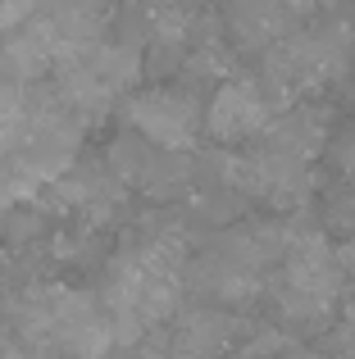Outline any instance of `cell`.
<instances>
[{
    "label": "cell",
    "mask_w": 355,
    "mask_h": 359,
    "mask_svg": "<svg viewBox=\"0 0 355 359\" xmlns=\"http://www.w3.org/2000/svg\"><path fill=\"white\" fill-rule=\"evenodd\" d=\"M178 255L173 241L151 237L142 245H128L109 259L105 287H100V305L109 318V337L114 346H137L146 327L169 323L178 309Z\"/></svg>",
    "instance_id": "6da1fadb"
},
{
    "label": "cell",
    "mask_w": 355,
    "mask_h": 359,
    "mask_svg": "<svg viewBox=\"0 0 355 359\" xmlns=\"http://www.w3.org/2000/svg\"><path fill=\"white\" fill-rule=\"evenodd\" d=\"M342 269L333 255L328 237L319 228H287L283 245V287H278V305L287 318H323L342 296Z\"/></svg>",
    "instance_id": "7a4b0ae2"
},
{
    "label": "cell",
    "mask_w": 355,
    "mask_h": 359,
    "mask_svg": "<svg viewBox=\"0 0 355 359\" xmlns=\"http://www.w3.org/2000/svg\"><path fill=\"white\" fill-rule=\"evenodd\" d=\"M351 60L347 27H323V32H292L264 50V91H274L278 105H292L296 96L323 87L337 78Z\"/></svg>",
    "instance_id": "3957f363"
},
{
    "label": "cell",
    "mask_w": 355,
    "mask_h": 359,
    "mask_svg": "<svg viewBox=\"0 0 355 359\" xmlns=\"http://www.w3.org/2000/svg\"><path fill=\"white\" fill-rule=\"evenodd\" d=\"M128 123L142 141L160 146L164 155H192L205 132V109L196 105L192 91L178 87H151L128 100Z\"/></svg>",
    "instance_id": "277c9868"
},
{
    "label": "cell",
    "mask_w": 355,
    "mask_h": 359,
    "mask_svg": "<svg viewBox=\"0 0 355 359\" xmlns=\"http://www.w3.org/2000/svg\"><path fill=\"white\" fill-rule=\"evenodd\" d=\"M274 109L278 105L269 100L264 82L228 78V82H219V91H214L210 105H205V132H210L219 146H241V141L269 132Z\"/></svg>",
    "instance_id": "5b68a950"
},
{
    "label": "cell",
    "mask_w": 355,
    "mask_h": 359,
    "mask_svg": "<svg viewBox=\"0 0 355 359\" xmlns=\"http://www.w3.org/2000/svg\"><path fill=\"white\" fill-rule=\"evenodd\" d=\"M60 36L51 32V23H27L18 27V32L5 36V46H0V69L9 73L14 82H32L41 78V73H51L55 64H60Z\"/></svg>",
    "instance_id": "8992f818"
},
{
    "label": "cell",
    "mask_w": 355,
    "mask_h": 359,
    "mask_svg": "<svg viewBox=\"0 0 355 359\" xmlns=\"http://www.w3.org/2000/svg\"><path fill=\"white\" fill-rule=\"evenodd\" d=\"M228 27L241 46L269 50L287 36V5L283 0H228Z\"/></svg>",
    "instance_id": "52a82bcc"
},
{
    "label": "cell",
    "mask_w": 355,
    "mask_h": 359,
    "mask_svg": "<svg viewBox=\"0 0 355 359\" xmlns=\"http://www.w3.org/2000/svg\"><path fill=\"white\" fill-rule=\"evenodd\" d=\"M232 337V318L228 314H214V309H196L178 323L173 332V346H169V359H214L228 346Z\"/></svg>",
    "instance_id": "ba28073f"
},
{
    "label": "cell",
    "mask_w": 355,
    "mask_h": 359,
    "mask_svg": "<svg viewBox=\"0 0 355 359\" xmlns=\"http://www.w3.org/2000/svg\"><path fill=\"white\" fill-rule=\"evenodd\" d=\"M323 141H328V123L314 109H287L283 118L269 123V146L283 150V155L305 159V164L323 150Z\"/></svg>",
    "instance_id": "9c48e42d"
},
{
    "label": "cell",
    "mask_w": 355,
    "mask_h": 359,
    "mask_svg": "<svg viewBox=\"0 0 355 359\" xmlns=\"http://www.w3.org/2000/svg\"><path fill=\"white\" fill-rule=\"evenodd\" d=\"M87 60V69L96 73V82L105 91H128L137 78H142V50L137 46H128V41H100L96 50H87L82 55Z\"/></svg>",
    "instance_id": "30bf717a"
},
{
    "label": "cell",
    "mask_w": 355,
    "mask_h": 359,
    "mask_svg": "<svg viewBox=\"0 0 355 359\" xmlns=\"http://www.w3.org/2000/svg\"><path fill=\"white\" fill-rule=\"evenodd\" d=\"M151 146H146L142 137H119L114 146H109V159H105V168H109V177L114 182H128V187H142V177H146V168H151Z\"/></svg>",
    "instance_id": "8fae6325"
},
{
    "label": "cell",
    "mask_w": 355,
    "mask_h": 359,
    "mask_svg": "<svg viewBox=\"0 0 355 359\" xmlns=\"http://www.w3.org/2000/svg\"><path fill=\"white\" fill-rule=\"evenodd\" d=\"M27 128V91L18 82H0V155L18 150Z\"/></svg>",
    "instance_id": "7c38bea8"
},
{
    "label": "cell",
    "mask_w": 355,
    "mask_h": 359,
    "mask_svg": "<svg viewBox=\"0 0 355 359\" xmlns=\"http://www.w3.org/2000/svg\"><path fill=\"white\" fill-rule=\"evenodd\" d=\"M36 196V182L27 177V168L18 159H0V214H9L14 205L32 201Z\"/></svg>",
    "instance_id": "4fadbf2b"
},
{
    "label": "cell",
    "mask_w": 355,
    "mask_h": 359,
    "mask_svg": "<svg viewBox=\"0 0 355 359\" xmlns=\"http://www.w3.org/2000/svg\"><path fill=\"white\" fill-rule=\"evenodd\" d=\"M36 5L41 0H0V32H18L36 18Z\"/></svg>",
    "instance_id": "5bb4252c"
},
{
    "label": "cell",
    "mask_w": 355,
    "mask_h": 359,
    "mask_svg": "<svg viewBox=\"0 0 355 359\" xmlns=\"http://www.w3.org/2000/svg\"><path fill=\"white\" fill-rule=\"evenodd\" d=\"M337 168H342V177L355 187V132H347V137L337 141Z\"/></svg>",
    "instance_id": "9a60e30c"
},
{
    "label": "cell",
    "mask_w": 355,
    "mask_h": 359,
    "mask_svg": "<svg viewBox=\"0 0 355 359\" xmlns=\"http://www.w3.org/2000/svg\"><path fill=\"white\" fill-rule=\"evenodd\" d=\"M0 359H32V355L23 351V341H18L9 327H0Z\"/></svg>",
    "instance_id": "2e32d148"
},
{
    "label": "cell",
    "mask_w": 355,
    "mask_h": 359,
    "mask_svg": "<svg viewBox=\"0 0 355 359\" xmlns=\"http://www.w3.org/2000/svg\"><path fill=\"white\" fill-rule=\"evenodd\" d=\"M333 255H337V269H342V278H355V237H347V241H342Z\"/></svg>",
    "instance_id": "e0dca14e"
},
{
    "label": "cell",
    "mask_w": 355,
    "mask_h": 359,
    "mask_svg": "<svg viewBox=\"0 0 355 359\" xmlns=\"http://www.w3.org/2000/svg\"><path fill=\"white\" fill-rule=\"evenodd\" d=\"M283 5H287V14H319V9L337 5V0H283Z\"/></svg>",
    "instance_id": "ac0fdd59"
},
{
    "label": "cell",
    "mask_w": 355,
    "mask_h": 359,
    "mask_svg": "<svg viewBox=\"0 0 355 359\" xmlns=\"http://www.w3.org/2000/svg\"><path fill=\"white\" fill-rule=\"evenodd\" d=\"M274 346H278V337H264V341H260V346H255V351H250L246 359H274V355H269Z\"/></svg>",
    "instance_id": "d6986e66"
},
{
    "label": "cell",
    "mask_w": 355,
    "mask_h": 359,
    "mask_svg": "<svg viewBox=\"0 0 355 359\" xmlns=\"http://www.w3.org/2000/svg\"><path fill=\"white\" fill-rule=\"evenodd\" d=\"M151 14H164V9H182V0H146Z\"/></svg>",
    "instance_id": "ffe728a7"
}]
</instances>
